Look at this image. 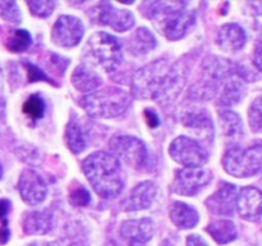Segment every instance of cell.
Returning a JSON list of instances; mask_svg holds the SVG:
<instances>
[{"label": "cell", "mask_w": 262, "mask_h": 246, "mask_svg": "<svg viewBox=\"0 0 262 246\" xmlns=\"http://www.w3.org/2000/svg\"><path fill=\"white\" fill-rule=\"evenodd\" d=\"M82 171L92 189L104 199H114L125 183L120 161L113 154L96 151L82 161Z\"/></svg>", "instance_id": "obj_1"}, {"label": "cell", "mask_w": 262, "mask_h": 246, "mask_svg": "<svg viewBox=\"0 0 262 246\" xmlns=\"http://www.w3.org/2000/svg\"><path fill=\"white\" fill-rule=\"evenodd\" d=\"M146 15L154 27L170 41L183 38L196 22V12L184 2L148 3Z\"/></svg>", "instance_id": "obj_2"}, {"label": "cell", "mask_w": 262, "mask_h": 246, "mask_svg": "<svg viewBox=\"0 0 262 246\" xmlns=\"http://www.w3.org/2000/svg\"><path fill=\"white\" fill-rule=\"evenodd\" d=\"M182 78L181 67L171 60H155L133 76L132 92L138 99H158L168 94Z\"/></svg>", "instance_id": "obj_3"}, {"label": "cell", "mask_w": 262, "mask_h": 246, "mask_svg": "<svg viewBox=\"0 0 262 246\" xmlns=\"http://www.w3.org/2000/svg\"><path fill=\"white\" fill-rule=\"evenodd\" d=\"M84 112L94 118L109 119L123 114L130 105V95L119 87H105L82 97Z\"/></svg>", "instance_id": "obj_4"}, {"label": "cell", "mask_w": 262, "mask_h": 246, "mask_svg": "<svg viewBox=\"0 0 262 246\" xmlns=\"http://www.w3.org/2000/svg\"><path fill=\"white\" fill-rule=\"evenodd\" d=\"M84 56L104 72H114L122 61V43L107 32L94 33L84 46Z\"/></svg>", "instance_id": "obj_5"}, {"label": "cell", "mask_w": 262, "mask_h": 246, "mask_svg": "<svg viewBox=\"0 0 262 246\" xmlns=\"http://www.w3.org/2000/svg\"><path fill=\"white\" fill-rule=\"evenodd\" d=\"M223 167L225 172L239 178L255 176L262 168V142L246 149H229L223 156Z\"/></svg>", "instance_id": "obj_6"}, {"label": "cell", "mask_w": 262, "mask_h": 246, "mask_svg": "<svg viewBox=\"0 0 262 246\" xmlns=\"http://www.w3.org/2000/svg\"><path fill=\"white\" fill-rule=\"evenodd\" d=\"M230 66L225 60L210 56L202 64V72L191 87L189 96L196 100H209L216 95L220 84L229 76Z\"/></svg>", "instance_id": "obj_7"}, {"label": "cell", "mask_w": 262, "mask_h": 246, "mask_svg": "<svg viewBox=\"0 0 262 246\" xmlns=\"http://www.w3.org/2000/svg\"><path fill=\"white\" fill-rule=\"evenodd\" d=\"M169 154L186 168H201L209 160V153L199 142L187 136H179L169 146Z\"/></svg>", "instance_id": "obj_8"}, {"label": "cell", "mask_w": 262, "mask_h": 246, "mask_svg": "<svg viewBox=\"0 0 262 246\" xmlns=\"http://www.w3.org/2000/svg\"><path fill=\"white\" fill-rule=\"evenodd\" d=\"M109 148L118 160L124 161L133 168H142L147 160L145 144L133 136H115L110 141Z\"/></svg>", "instance_id": "obj_9"}, {"label": "cell", "mask_w": 262, "mask_h": 246, "mask_svg": "<svg viewBox=\"0 0 262 246\" xmlns=\"http://www.w3.org/2000/svg\"><path fill=\"white\" fill-rule=\"evenodd\" d=\"M212 174L202 168H183L177 171L173 181V192L182 196H196L210 183Z\"/></svg>", "instance_id": "obj_10"}, {"label": "cell", "mask_w": 262, "mask_h": 246, "mask_svg": "<svg viewBox=\"0 0 262 246\" xmlns=\"http://www.w3.org/2000/svg\"><path fill=\"white\" fill-rule=\"evenodd\" d=\"M92 18L97 25L107 26L119 32L130 30L135 25V17L127 9L115 8L112 3L102 2L92 9Z\"/></svg>", "instance_id": "obj_11"}, {"label": "cell", "mask_w": 262, "mask_h": 246, "mask_svg": "<svg viewBox=\"0 0 262 246\" xmlns=\"http://www.w3.org/2000/svg\"><path fill=\"white\" fill-rule=\"evenodd\" d=\"M84 33L83 23L73 15H60L51 31V40L60 48H73L78 45Z\"/></svg>", "instance_id": "obj_12"}, {"label": "cell", "mask_w": 262, "mask_h": 246, "mask_svg": "<svg viewBox=\"0 0 262 246\" xmlns=\"http://www.w3.org/2000/svg\"><path fill=\"white\" fill-rule=\"evenodd\" d=\"M18 190L23 201L28 205H38L46 199L48 184L38 172L27 168L22 172L18 181Z\"/></svg>", "instance_id": "obj_13"}, {"label": "cell", "mask_w": 262, "mask_h": 246, "mask_svg": "<svg viewBox=\"0 0 262 246\" xmlns=\"http://www.w3.org/2000/svg\"><path fill=\"white\" fill-rule=\"evenodd\" d=\"M207 210L215 215H232L237 205V189L234 184L222 182L219 189L205 201Z\"/></svg>", "instance_id": "obj_14"}, {"label": "cell", "mask_w": 262, "mask_h": 246, "mask_svg": "<svg viewBox=\"0 0 262 246\" xmlns=\"http://www.w3.org/2000/svg\"><path fill=\"white\" fill-rule=\"evenodd\" d=\"M158 189L151 181H145L133 187L120 204L123 212H140L148 209L155 200Z\"/></svg>", "instance_id": "obj_15"}, {"label": "cell", "mask_w": 262, "mask_h": 246, "mask_svg": "<svg viewBox=\"0 0 262 246\" xmlns=\"http://www.w3.org/2000/svg\"><path fill=\"white\" fill-rule=\"evenodd\" d=\"M238 214L248 222H257L262 215V192L256 187H243L237 195Z\"/></svg>", "instance_id": "obj_16"}, {"label": "cell", "mask_w": 262, "mask_h": 246, "mask_svg": "<svg viewBox=\"0 0 262 246\" xmlns=\"http://www.w3.org/2000/svg\"><path fill=\"white\" fill-rule=\"evenodd\" d=\"M120 233L129 246H143L152 238L154 223L148 218L125 220Z\"/></svg>", "instance_id": "obj_17"}, {"label": "cell", "mask_w": 262, "mask_h": 246, "mask_svg": "<svg viewBox=\"0 0 262 246\" xmlns=\"http://www.w3.org/2000/svg\"><path fill=\"white\" fill-rule=\"evenodd\" d=\"M246 32L241 26L235 23H228L219 30L216 35V44L222 50L228 53H234L245 46Z\"/></svg>", "instance_id": "obj_18"}, {"label": "cell", "mask_w": 262, "mask_h": 246, "mask_svg": "<svg viewBox=\"0 0 262 246\" xmlns=\"http://www.w3.org/2000/svg\"><path fill=\"white\" fill-rule=\"evenodd\" d=\"M183 126H186L189 130L194 131L196 135L204 136V137H210L214 131L211 118L206 112L202 110H188L182 114L181 118Z\"/></svg>", "instance_id": "obj_19"}, {"label": "cell", "mask_w": 262, "mask_h": 246, "mask_svg": "<svg viewBox=\"0 0 262 246\" xmlns=\"http://www.w3.org/2000/svg\"><path fill=\"white\" fill-rule=\"evenodd\" d=\"M169 215L174 224L182 230L193 228L199 223V213L194 208L189 207L186 202L174 201L169 209Z\"/></svg>", "instance_id": "obj_20"}, {"label": "cell", "mask_w": 262, "mask_h": 246, "mask_svg": "<svg viewBox=\"0 0 262 246\" xmlns=\"http://www.w3.org/2000/svg\"><path fill=\"white\" fill-rule=\"evenodd\" d=\"M53 217L49 212H31L25 214L22 220L26 235H43L51 230Z\"/></svg>", "instance_id": "obj_21"}, {"label": "cell", "mask_w": 262, "mask_h": 246, "mask_svg": "<svg viewBox=\"0 0 262 246\" xmlns=\"http://www.w3.org/2000/svg\"><path fill=\"white\" fill-rule=\"evenodd\" d=\"M102 79L96 72L90 69L89 67L82 64L74 69L73 74H72V84L76 87V90L81 92H89L91 94L92 91L100 87Z\"/></svg>", "instance_id": "obj_22"}, {"label": "cell", "mask_w": 262, "mask_h": 246, "mask_svg": "<svg viewBox=\"0 0 262 246\" xmlns=\"http://www.w3.org/2000/svg\"><path fill=\"white\" fill-rule=\"evenodd\" d=\"M206 232H209L219 245H225L237 238V228L234 223L228 219L214 220L206 227Z\"/></svg>", "instance_id": "obj_23"}, {"label": "cell", "mask_w": 262, "mask_h": 246, "mask_svg": "<svg viewBox=\"0 0 262 246\" xmlns=\"http://www.w3.org/2000/svg\"><path fill=\"white\" fill-rule=\"evenodd\" d=\"M156 46V40L152 33L147 28L142 27L138 28L135 32V35L129 38V53L133 55H145L148 51L152 50Z\"/></svg>", "instance_id": "obj_24"}, {"label": "cell", "mask_w": 262, "mask_h": 246, "mask_svg": "<svg viewBox=\"0 0 262 246\" xmlns=\"http://www.w3.org/2000/svg\"><path fill=\"white\" fill-rule=\"evenodd\" d=\"M64 140H66L67 148L73 154H79L86 149V136L79 123L74 119H71L67 125Z\"/></svg>", "instance_id": "obj_25"}, {"label": "cell", "mask_w": 262, "mask_h": 246, "mask_svg": "<svg viewBox=\"0 0 262 246\" xmlns=\"http://www.w3.org/2000/svg\"><path fill=\"white\" fill-rule=\"evenodd\" d=\"M246 94V85L239 78L234 77V78L229 79L225 84L224 89H223L222 94L219 97V104L224 105V107H229V105L237 104L242 100V97Z\"/></svg>", "instance_id": "obj_26"}, {"label": "cell", "mask_w": 262, "mask_h": 246, "mask_svg": "<svg viewBox=\"0 0 262 246\" xmlns=\"http://www.w3.org/2000/svg\"><path fill=\"white\" fill-rule=\"evenodd\" d=\"M219 123L223 135L227 137L238 138L243 135V125L239 115L230 110L219 113Z\"/></svg>", "instance_id": "obj_27"}, {"label": "cell", "mask_w": 262, "mask_h": 246, "mask_svg": "<svg viewBox=\"0 0 262 246\" xmlns=\"http://www.w3.org/2000/svg\"><path fill=\"white\" fill-rule=\"evenodd\" d=\"M30 45L31 35L26 30H15L10 33L5 43V46L10 53H23L30 48Z\"/></svg>", "instance_id": "obj_28"}, {"label": "cell", "mask_w": 262, "mask_h": 246, "mask_svg": "<svg viewBox=\"0 0 262 246\" xmlns=\"http://www.w3.org/2000/svg\"><path fill=\"white\" fill-rule=\"evenodd\" d=\"M22 110L28 118H31L32 120H36L43 115V112H45V101L38 95H31L23 102Z\"/></svg>", "instance_id": "obj_29"}, {"label": "cell", "mask_w": 262, "mask_h": 246, "mask_svg": "<svg viewBox=\"0 0 262 246\" xmlns=\"http://www.w3.org/2000/svg\"><path fill=\"white\" fill-rule=\"evenodd\" d=\"M68 199L69 201L72 202V205H74V207H87L89 202L91 201L89 191L84 189L83 184L77 183V182H73V183L69 186Z\"/></svg>", "instance_id": "obj_30"}, {"label": "cell", "mask_w": 262, "mask_h": 246, "mask_svg": "<svg viewBox=\"0 0 262 246\" xmlns=\"http://www.w3.org/2000/svg\"><path fill=\"white\" fill-rule=\"evenodd\" d=\"M0 17L12 25H18L22 20V14L15 2H0Z\"/></svg>", "instance_id": "obj_31"}, {"label": "cell", "mask_w": 262, "mask_h": 246, "mask_svg": "<svg viewBox=\"0 0 262 246\" xmlns=\"http://www.w3.org/2000/svg\"><path fill=\"white\" fill-rule=\"evenodd\" d=\"M248 122L253 132L262 131V96L257 97L248 109Z\"/></svg>", "instance_id": "obj_32"}, {"label": "cell", "mask_w": 262, "mask_h": 246, "mask_svg": "<svg viewBox=\"0 0 262 246\" xmlns=\"http://www.w3.org/2000/svg\"><path fill=\"white\" fill-rule=\"evenodd\" d=\"M26 4L35 17L40 18L49 17L55 8V3L51 0H30Z\"/></svg>", "instance_id": "obj_33"}, {"label": "cell", "mask_w": 262, "mask_h": 246, "mask_svg": "<svg viewBox=\"0 0 262 246\" xmlns=\"http://www.w3.org/2000/svg\"><path fill=\"white\" fill-rule=\"evenodd\" d=\"M23 66H25V68L27 69L28 81H30L31 84H32V82H37V81H46V82H51V84H53V81H51V79L49 78V77L46 76V74L43 73L41 69H38L36 66H33V64H31V63H23Z\"/></svg>", "instance_id": "obj_34"}, {"label": "cell", "mask_w": 262, "mask_h": 246, "mask_svg": "<svg viewBox=\"0 0 262 246\" xmlns=\"http://www.w3.org/2000/svg\"><path fill=\"white\" fill-rule=\"evenodd\" d=\"M253 63L260 71H262V40L258 41L253 50Z\"/></svg>", "instance_id": "obj_35"}, {"label": "cell", "mask_w": 262, "mask_h": 246, "mask_svg": "<svg viewBox=\"0 0 262 246\" xmlns=\"http://www.w3.org/2000/svg\"><path fill=\"white\" fill-rule=\"evenodd\" d=\"M145 118H146V122H147V125L150 126V127H156V126H159V117L158 114H156L154 110L151 109H146L145 110Z\"/></svg>", "instance_id": "obj_36"}, {"label": "cell", "mask_w": 262, "mask_h": 246, "mask_svg": "<svg viewBox=\"0 0 262 246\" xmlns=\"http://www.w3.org/2000/svg\"><path fill=\"white\" fill-rule=\"evenodd\" d=\"M187 246H209L199 235H191L187 237Z\"/></svg>", "instance_id": "obj_37"}, {"label": "cell", "mask_w": 262, "mask_h": 246, "mask_svg": "<svg viewBox=\"0 0 262 246\" xmlns=\"http://www.w3.org/2000/svg\"><path fill=\"white\" fill-rule=\"evenodd\" d=\"M10 209V201L7 199H0V219L5 218Z\"/></svg>", "instance_id": "obj_38"}, {"label": "cell", "mask_w": 262, "mask_h": 246, "mask_svg": "<svg viewBox=\"0 0 262 246\" xmlns=\"http://www.w3.org/2000/svg\"><path fill=\"white\" fill-rule=\"evenodd\" d=\"M9 238V230L7 228V222L0 227V245H4Z\"/></svg>", "instance_id": "obj_39"}, {"label": "cell", "mask_w": 262, "mask_h": 246, "mask_svg": "<svg viewBox=\"0 0 262 246\" xmlns=\"http://www.w3.org/2000/svg\"><path fill=\"white\" fill-rule=\"evenodd\" d=\"M2 177H3V166L2 163H0V179H2Z\"/></svg>", "instance_id": "obj_40"}]
</instances>
